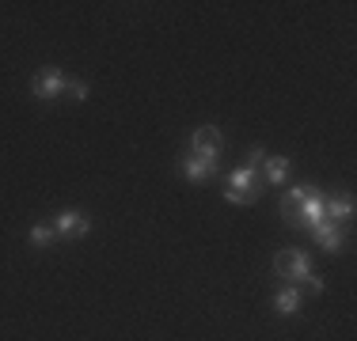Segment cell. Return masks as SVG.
Here are the masks:
<instances>
[{"label": "cell", "instance_id": "obj_3", "mask_svg": "<svg viewBox=\"0 0 357 341\" xmlns=\"http://www.w3.org/2000/svg\"><path fill=\"white\" fill-rule=\"evenodd\" d=\"M220 148H225V136H220V129H213V125H202V129H194L190 136V152L194 156H220Z\"/></svg>", "mask_w": 357, "mask_h": 341}, {"label": "cell", "instance_id": "obj_16", "mask_svg": "<svg viewBox=\"0 0 357 341\" xmlns=\"http://www.w3.org/2000/svg\"><path fill=\"white\" fill-rule=\"evenodd\" d=\"M301 280H304V288H308V292H323V280L316 277V273H304Z\"/></svg>", "mask_w": 357, "mask_h": 341}, {"label": "cell", "instance_id": "obj_14", "mask_svg": "<svg viewBox=\"0 0 357 341\" xmlns=\"http://www.w3.org/2000/svg\"><path fill=\"white\" fill-rule=\"evenodd\" d=\"M65 95H69L73 102H84L88 99V84L84 80H65Z\"/></svg>", "mask_w": 357, "mask_h": 341}, {"label": "cell", "instance_id": "obj_4", "mask_svg": "<svg viewBox=\"0 0 357 341\" xmlns=\"http://www.w3.org/2000/svg\"><path fill=\"white\" fill-rule=\"evenodd\" d=\"M178 170H183L190 182H206V178L217 175V159L213 156H194V152H186L183 164H178Z\"/></svg>", "mask_w": 357, "mask_h": 341}, {"label": "cell", "instance_id": "obj_12", "mask_svg": "<svg viewBox=\"0 0 357 341\" xmlns=\"http://www.w3.org/2000/svg\"><path fill=\"white\" fill-rule=\"evenodd\" d=\"M296 307H301V288L296 285H289L274 296V311L278 315H296Z\"/></svg>", "mask_w": 357, "mask_h": 341}, {"label": "cell", "instance_id": "obj_5", "mask_svg": "<svg viewBox=\"0 0 357 341\" xmlns=\"http://www.w3.org/2000/svg\"><path fill=\"white\" fill-rule=\"evenodd\" d=\"M304 198H308V186H293L282 198V220L289 228H301V212H304Z\"/></svg>", "mask_w": 357, "mask_h": 341}, {"label": "cell", "instance_id": "obj_8", "mask_svg": "<svg viewBox=\"0 0 357 341\" xmlns=\"http://www.w3.org/2000/svg\"><path fill=\"white\" fill-rule=\"evenodd\" d=\"M259 175H262V182H266V186H282L285 175H289V159L285 156H266V159H262V167H259Z\"/></svg>", "mask_w": 357, "mask_h": 341}, {"label": "cell", "instance_id": "obj_2", "mask_svg": "<svg viewBox=\"0 0 357 341\" xmlns=\"http://www.w3.org/2000/svg\"><path fill=\"white\" fill-rule=\"evenodd\" d=\"M274 273L282 280H301L304 273H312V266H308V254L304 251H282L274 258Z\"/></svg>", "mask_w": 357, "mask_h": 341}, {"label": "cell", "instance_id": "obj_6", "mask_svg": "<svg viewBox=\"0 0 357 341\" xmlns=\"http://www.w3.org/2000/svg\"><path fill=\"white\" fill-rule=\"evenodd\" d=\"M54 232H57V235H73V239H84V235L91 232V220L84 216V212L69 209V212H61V216L54 220Z\"/></svg>", "mask_w": 357, "mask_h": 341}, {"label": "cell", "instance_id": "obj_13", "mask_svg": "<svg viewBox=\"0 0 357 341\" xmlns=\"http://www.w3.org/2000/svg\"><path fill=\"white\" fill-rule=\"evenodd\" d=\"M31 246H38V251H46V246H54V239H57V232H54V224H35L31 228Z\"/></svg>", "mask_w": 357, "mask_h": 341}, {"label": "cell", "instance_id": "obj_15", "mask_svg": "<svg viewBox=\"0 0 357 341\" xmlns=\"http://www.w3.org/2000/svg\"><path fill=\"white\" fill-rule=\"evenodd\" d=\"M262 159H266V152H262L259 144H255V148L248 152V164H243V167H255V170H259V167H262Z\"/></svg>", "mask_w": 357, "mask_h": 341}, {"label": "cell", "instance_id": "obj_11", "mask_svg": "<svg viewBox=\"0 0 357 341\" xmlns=\"http://www.w3.org/2000/svg\"><path fill=\"white\" fill-rule=\"evenodd\" d=\"M312 235H316V243L323 246V251H338V246H342V232H338V224H327V220L312 228Z\"/></svg>", "mask_w": 357, "mask_h": 341}, {"label": "cell", "instance_id": "obj_1", "mask_svg": "<svg viewBox=\"0 0 357 341\" xmlns=\"http://www.w3.org/2000/svg\"><path fill=\"white\" fill-rule=\"evenodd\" d=\"M262 190H266V182H262L259 170H255V167H240V170H232V178H228L225 198L232 205H251V201L262 198Z\"/></svg>", "mask_w": 357, "mask_h": 341}, {"label": "cell", "instance_id": "obj_10", "mask_svg": "<svg viewBox=\"0 0 357 341\" xmlns=\"http://www.w3.org/2000/svg\"><path fill=\"white\" fill-rule=\"evenodd\" d=\"M323 224V193H316L308 186V198H304V212H301V228H316Z\"/></svg>", "mask_w": 357, "mask_h": 341}, {"label": "cell", "instance_id": "obj_9", "mask_svg": "<svg viewBox=\"0 0 357 341\" xmlns=\"http://www.w3.org/2000/svg\"><path fill=\"white\" fill-rule=\"evenodd\" d=\"M354 216V198H323V220L335 224V220H350Z\"/></svg>", "mask_w": 357, "mask_h": 341}, {"label": "cell", "instance_id": "obj_7", "mask_svg": "<svg viewBox=\"0 0 357 341\" xmlns=\"http://www.w3.org/2000/svg\"><path fill=\"white\" fill-rule=\"evenodd\" d=\"M65 91V76L61 68H42L35 80V99H57Z\"/></svg>", "mask_w": 357, "mask_h": 341}]
</instances>
